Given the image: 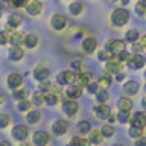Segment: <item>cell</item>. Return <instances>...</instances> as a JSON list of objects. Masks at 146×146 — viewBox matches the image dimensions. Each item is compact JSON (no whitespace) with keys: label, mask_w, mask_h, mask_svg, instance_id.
I'll list each match as a JSON object with an SVG mask.
<instances>
[{"label":"cell","mask_w":146,"mask_h":146,"mask_svg":"<svg viewBox=\"0 0 146 146\" xmlns=\"http://www.w3.org/2000/svg\"><path fill=\"white\" fill-rule=\"evenodd\" d=\"M135 146H146V139H145V137H140V139H137Z\"/></svg>","instance_id":"46"},{"label":"cell","mask_w":146,"mask_h":146,"mask_svg":"<svg viewBox=\"0 0 146 146\" xmlns=\"http://www.w3.org/2000/svg\"><path fill=\"white\" fill-rule=\"evenodd\" d=\"M44 102L50 105V107H53V105L58 104V96L56 94H46L44 96Z\"/></svg>","instance_id":"30"},{"label":"cell","mask_w":146,"mask_h":146,"mask_svg":"<svg viewBox=\"0 0 146 146\" xmlns=\"http://www.w3.org/2000/svg\"><path fill=\"white\" fill-rule=\"evenodd\" d=\"M114 146H122V145H114Z\"/></svg>","instance_id":"58"},{"label":"cell","mask_w":146,"mask_h":146,"mask_svg":"<svg viewBox=\"0 0 146 146\" xmlns=\"http://www.w3.org/2000/svg\"><path fill=\"white\" fill-rule=\"evenodd\" d=\"M100 134H102V137H113L114 135V129L113 126L110 125H104L102 129H100Z\"/></svg>","instance_id":"31"},{"label":"cell","mask_w":146,"mask_h":146,"mask_svg":"<svg viewBox=\"0 0 146 146\" xmlns=\"http://www.w3.org/2000/svg\"><path fill=\"white\" fill-rule=\"evenodd\" d=\"M129 137L132 139H140V137H143V129H140V128H129Z\"/></svg>","instance_id":"32"},{"label":"cell","mask_w":146,"mask_h":146,"mask_svg":"<svg viewBox=\"0 0 146 146\" xmlns=\"http://www.w3.org/2000/svg\"><path fill=\"white\" fill-rule=\"evenodd\" d=\"M27 96V91L26 90H15L14 91V98L18 99V100H23Z\"/></svg>","instance_id":"37"},{"label":"cell","mask_w":146,"mask_h":146,"mask_svg":"<svg viewBox=\"0 0 146 146\" xmlns=\"http://www.w3.org/2000/svg\"><path fill=\"white\" fill-rule=\"evenodd\" d=\"M123 78H125V75H123V73H117V76H116V79L117 81H122Z\"/></svg>","instance_id":"49"},{"label":"cell","mask_w":146,"mask_h":146,"mask_svg":"<svg viewBox=\"0 0 146 146\" xmlns=\"http://www.w3.org/2000/svg\"><path fill=\"white\" fill-rule=\"evenodd\" d=\"M66 94H67V98H70L72 100H75V99H78V98H81L82 88H81L79 85H70V87L67 88Z\"/></svg>","instance_id":"12"},{"label":"cell","mask_w":146,"mask_h":146,"mask_svg":"<svg viewBox=\"0 0 146 146\" xmlns=\"http://www.w3.org/2000/svg\"><path fill=\"white\" fill-rule=\"evenodd\" d=\"M23 43H25V46L26 47H29V49H32V47H35L36 44H38V36L36 35H27V36H25V40H23Z\"/></svg>","instance_id":"21"},{"label":"cell","mask_w":146,"mask_h":146,"mask_svg":"<svg viewBox=\"0 0 146 146\" xmlns=\"http://www.w3.org/2000/svg\"><path fill=\"white\" fill-rule=\"evenodd\" d=\"M0 146H11V143H9V141H0Z\"/></svg>","instance_id":"51"},{"label":"cell","mask_w":146,"mask_h":146,"mask_svg":"<svg viewBox=\"0 0 146 146\" xmlns=\"http://www.w3.org/2000/svg\"><path fill=\"white\" fill-rule=\"evenodd\" d=\"M137 12H139V15H143V14H145V6L137 5Z\"/></svg>","instance_id":"47"},{"label":"cell","mask_w":146,"mask_h":146,"mask_svg":"<svg viewBox=\"0 0 146 146\" xmlns=\"http://www.w3.org/2000/svg\"><path fill=\"white\" fill-rule=\"evenodd\" d=\"M23 40H25V36L21 34H12L9 36V41H11V44H14L15 47H20V44H23Z\"/></svg>","instance_id":"25"},{"label":"cell","mask_w":146,"mask_h":146,"mask_svg":"<svg viewBox=\"0 0 146 146\" xmlns=\"http://www.w3.org/2000/svg\"><path fill=\"white\" fill-rule=\"evenodd\" d=\"M107 68L111 73H120V62L117 61L116 58H108V64H107Z\"/></svg>","instance_id":"16"},{"label":"cell","mask_w":146,"mask_h":146,"mask_svg":"<svg viewBox=\"0 0 146 146\" xmlns=\"http://www.w3.org/2000/svg\"><path fill=\"white\" fill-rule=\"evenodd\" d=\"M32 140H34V145H36V146H46L49 143V134L44 131H38L34 134Z\"/></svg>","instance_id":"6"},{"label":"cell","mask_w":146,"mask_h":146,"mask_svg":"<svg viewBox=\"0 0 146 146\" xmlns=\"http://www.w3.org/2000/svg\"><path fill=\"white\" fill-rule=\"evenodd\" d=\"M17 108H18V111H27V110L31 108V102H29V100H26V99H23V100L18 102Z\"/></svg>","instance_id":"34"},{"label":"cell","mask_w":146,"mask_h":146,"mask_svg":"<svg viewBox=\"0 0 146 146\" xmlns=\"http://www.w3.org/2000/svg\"><path fill=\"white\" fill-rule=\"evenodd\" d=\"M129 113H125V111H119L117 114V119H119V122L120 123H126V122H129Z\"/></svg>","instance_id":"36"},{"label":"cell","mask_w":146,"mask_h":146,"mask_svg":"<svg viewBox=\"0 0 146 146\" xmlns=\"http://www.w3.org/2000/svg\"><path fill=\"white\" fill-rule=\"evenodd\" d=\"M126 40L129 41V43H135V41L139 40V32L134 31V29H132V31H128V32H126Z\"/></svg>","instance_id":"33"},{"label":"cell","mask_w":146,"mask_h":146,"mask_svg":"<svg viewBox=\"0 0 146 146\" xmlns=\"http://www.w3.org/2000/svg\"><path fill=\"white\" fill-rule=\"evenodd\" d=\"M145 3H146V0H140V3H139V5H141V6H145Z\"/></svg>","instance_id":"53"},{"label":"cell","mask_w":146,"mask_h":146,"mask_svg":"<svg viewBox=\"0 0 146 146\" xmlns=\"http://www.w3.org/2000/svg\"><path fill=\"white\" fill-rule=\"evenodd\" d=\"M110 84H111V78H107V76H104V78H100L99 79V84L98 85H100V87H108Z\"/></svg>","instance_id":"41"},{"label":"cell","mask_w":146,"mask_h":146,"mask_svg":"<svg viewBox=\"0 0 146 146\" xmlns=\"http://www.w3.org/2000/svg\"><path fill=\"white\" fill-rule=\"evenodd\" d=\"M0 17H2V9H0Z\"/></svg>","instance_id":"57"},{"label":"cell","mask_w":146,"mask_h":146,"mask_svg":"<svg viewBox=\"0 0 146 146\" xmlns=\"http://www.w3.org/2000/svg\"><path fill=\"white\" fill-rule=\"evenodd\" d=\"M72 67H73V68H79L81 64H79V62H72Z\"/></svg>","instance_id":"50"},{"label":"cell","mask_w":146,"mask_h":146,"mask_svg":"<svg viewBox=\"0 0 146 146\" xmlns=\"http://www.w3.org/2000/svg\"><path fill=\"white\" fill-rule=\"evenodd\" d=\"M117 107L120 111L129 113V110L132 108V102H131V99H128V98H122V99L117 100Z\"/></svg>","instance_id":"14"},{"label":"cell","mask_w":146,"mask_h":146,"mask_svg":"<svg viewBox=\"0 0 146 146\" xmlns=\"http://www.w3.org/2000/svg\"><path fill=\"white\" fill-rule=\"evenodd\" d=\"M20 146H29V145H27V143H21Z\"/></svg>","instance_id":"56"},{"label":"cell","mask_w":146,"mask_h":146,"mask_svg":"<svg viewBox=\"0 0 146 146\" xmlns=\"http://www.w3.org/2000/svg\"><path fill=\"white\" fill-rule=\"evenodd\" d=\"M41 9H43V6H41L40 2H32V3H29V6H27V12H29L31 15H40Z\"/></svg>","instance_id":"19"},{"label":"cell","mask_w":146,"mask_h":146,"mask_svg":"<svg viewBox=\"0 0 146 146\" xmlns=\"http://www.w3.org/2000/svg\"><path fill=\"white\" fill-rule=\"evenodd\" d=\"M8 41H9L8 35L5 34V32H0V44H6Z\"/></svg>","instance_id":"45"},{"label":"cell","mask_w":146,"mask_h":146,"mask_svg":"<svg viewBox=\"0 0 146 146\" xmlns=\"http://www.w3.org/2000/svg\"><path fill=\"white\" fill-rule=\"evenodd\" d=\"M99 58H100V59H107V55H105L104 52H100V53H99Z\"/></svg>","instance_id":"52"},{"label":"cell","mask_w":146,"mask_h":146,"mask_svg":"<svg viewBox=\"0 0 146 146\" xmlns=\"http://www.w3.org/2000/svg\"><path fill=\"white\" fill-rule=\"evenodd\" d=\"M50 25H52V27H53L55 31H62L64 27H66V25H67V20H66V17H62V15H59V14H56V15L52 17Z\"/></svg>","instance_id":"8"},{"label":"cell","mask_w":146,"mask_h":146,"mask_svg":"<svg viewBox=\"0 0 146 146\" xmlns=\"http://www.w3.org/2000/svg\"><path fill=\"white\" fill-rule=\"evenodd\" d=\"M75 79H78V82H79V87H81V85H88V84H90V75H85V73L78 75Z\"/></svg>","instance_id":"27"},{"label":"cell","mask_w":146,"mask_h":146,"mask_svg":"<svg viewBox=\"0 0 146 146\" xmlns=\"http://www.w3.org/2000/svg\"><path fill=\"white\" fill-rule=\"evenodd\" d=\"M12 137L15 140H26V137H27V128L25 125H17V126H14V129H12Z\"/></svg>","instance_id":"7"},{"label":"cell","mask_w":146,"mask_h":146,"mask_svg":"<svg viewBox=\"0 0 146 146\" xmlns=\"http://www.w3.org/2000/svg\"><path fill=\"white\" fill-rule=\"evenodd\" d=\"M128 2H129V0H122V3H123V5H126Z\"/></svg>","instance_id":"54"},{"label":"cell","mask_w":146,"mask_h":146,"mask_svg":"<svg viewBox=\"0 0 146 146\" xmlns=\"http://www.w3.org/2000/svg\"><path fill=\"white\" fill-rule=\"evenodd\" d=\"M128 20H129V15L125 9H116L111 15V21L114 26H125Z\"/></svg>","instance_id":"1"},{"label":"cell","mask_w":146,"mask_h":146,"mask_svg":"<svg viewBox=\"0 0 146 146\" xmlns=\"http://www.w3.org/2000/svg\"><path fill=\"white\" fill-rule=\"evenodd\" d=\"M102 140H104V137L102 134H100V131H91V134H90V143H94V145H100L102 143Z\"/></svg>","instance_id":"23"},{"label":"cell","mask_w":146,"mask_h":146,"mask_svg":"<svg viewBox=\"0 0 146 146\" xmlns=\"http://www.w3.org/2000/svg\"><path fill=\"white\" fill-rule=\"evenodd\" d=\"M123 90H125L126 94H135L137 91H139V84L134 82V81H129V82H126V84L123 85Z\"/></svg>","instance_id":"18"},{"label":"cell","mask_w":146,"mask_h":146,"mask_svg":"<svg viewBox=\"0 0 146 146\" xmlns=\"http://www.w3.org/2000/svg\"><path fill=\"white\" fill-rule=\"evenodd\" d=\"M141 50H143V43H132V52H134V55H139Z\"/></svg>","instance_id":"39"},{"label":"cell","mask_w":146,"mask_h":146,"mask_svg":"<svg viewBox=\"0 0 146 146\" xmlns=\"http://www.w3.org/2000/svg\"><path fill=\"white\" fill-rule=\"evenodd\" d=\"M2 102H3V96L0 94V104H2Z\"/></svg>","instance_id":"55"},{"label":"cell","mask_w":146,"mask_h":146,"mask_svg":"<svg viewBox=\"0 0 146 146\" xmlns=\"http://www.w3.org/2000/svg\"><path fill=\"white\" fill-rule=\"evenodd\" d=\"M81 146H90V141L85 140V139H82L81 140Z\"/></svg>","instance_id":"48"},{"label":"cell","mask_w":146,"mask_h":146,"mask_svg":"<svg viewBox=\"0 0 146 146\" xmlns=\"http://www.w3.org/2000/svg\"><path fill=\"white\" fill-rule=\"evenodd\" d=\"M52 131H53V134H56V135L66 134V131H67V123L64 122V120H56V122H53Z\"/></svg>","instance_id":"11"},{"label":"cell","mask_w":146,"mask_h":146,"mask_svg":"<svg viewBox=\"0 0 146 146\" xmlns=\"http://www.w3.org/2000/svg\"><path fill=\"white\" fill-rule=\"evenodd\" d=\"M81 137H73L70 140V146H81Z\"/></svg>","instance_id":"44"},{"label":"cell","mask_w":146,"mask_h":146,"mask_svg":"<svg viewBox=\"0 0 146 146\" xmlns=\"http://www.w3.org/2000/svg\"><path fill=\"white\" fill-rule=\"evenodd\" d=\"M20 85H21V76H20V75L12 73V75L8 76V87H9L11 90H17Z\"/></svg>","instance_id":"10"},{"label":"cell","mask_w":146,"mask_h":146,"mask_svg":"<svg viewBox=\"0 0 146 146\" xmlns=\"http://www.w3.org/2000/svg\"><path fill=\"white\" fill-rule=\"evenodd\" d=\"M43 102H44V96L41 94V93H34V98H32V104L38 107V105H41Z\"/></svg>","instance_id":"35"},{"label":"cell","mask_w":146,"mask_h":146,"mask_svg":"<svg viewBox=\"0 0 146 146\" xmlns=\"http://www.w3.org/2000/svg\"><path fill=\"white\" fill-rule=\"evenodd\" d=\"M107 50L113 55H117V53H120L122 50H125V44H123V41H120V40L108 41L107 43Z\"/></svg>","instance_id":"3"},{"label":"cell","mask_w":146,"mask_h":146,"mask_svg":"<svg viewBox=\"0 0 146 146\" xmlns=\"http://www.w3.org/2000/svg\"><path fill=\"white\" fill-rule=\"evenodd\" d=\"M9 125V116L8 114H0V128H6Z\"/></svg>","instance_id":"38"},{"label":"cell","mask_w":146,"mask_h":146,"mask_svg":"<svg viewBox=\"0 0 146 146\" xmlns=\"http://www.w3.org/2000/svg\"><path fill=\"white\" fill-rule=\"evenodd\" d=\"M50 87H52V84H50V82H47V81H41V84H40V93L49 91Z\"/></svg>","instance_id":"40"},{"label":"cell","mask_w":146,"mask_h":146,"mask_svg":"<svg viewBox=\"0 0 146 146\" xmlns=\"http://www.w3.org/2000/svg\"><path fill=\"white\" fill-rule=\"evenodd\" d=\"M82 9H84V6H82L79 2H75V3L70 5V11H72L73 15H79V14L82 12Z\"/></svg>","instance_id":"28"},{"label":"cell","mask_w":146,"mask_h":146,"mask_svg":"<svg viewBox=\"0 0 146 146\" xmlns=\"http://www.w3.org/2000/svg\"><path fill=\"white\" fill-rule=\"evenodd\" d=\"M87 90H88V93H96V91L99 90V85L94 84V82H90V84L87 85Z\"/></svg>","instance_id":"42"},{"label":"cell","mask_w":146,"mask_h":146,"mask_svg":"<svg viewBox=\"0 0 146 146\" xmlns=\"http://www.w3.org/2000/svg\"><path fill=\"white\" fill-rule=\"evenodd\" d=\"M94 94H96V99H98V102H100V104H104L105 100L108 99V93H107V90H98Z\"/></svg>","instance_id":"29"},{"label":"cell","mask_w":146,"mask_h":146,"mask_svg":"<svg viewBox=\"0 0 146 146\" xmlns=\"http://www.w3.org/2000/svg\"><path fill=\"white\" fill-rule=\"evenodd\" d=\"M82 47H84L85 52H93V50L96 49V40L93 38V36L85 38L84 41H82Z\"/></svg>","instance_id":"17"},{"label":"cell","mask_w":146,"mask_h":146,"mask_svg":"<svg viewBox=\"0 0 146 146\" xmlns=\"http://www.w3.org/2000/svg\"><path fill=\"white\" fill-rule=\"evenodd\" d=\"M34 78L38 81H46L49 78V70L46 67H36L34 70Z\"/></svg>","instance_id":"13"},{"label":"cell","mask_w":146,"mask_h":146,"mask_svg":"<svg viewBox=\"0 0 146 146\" xmlns=\"http://www.w3.org/2000/svg\"><path fill=\"white\" fill-rule=\"evenodd\" d=\"M129 122H131L132 128H140V129H143V126L146 125V117H145L143 113H135L132 117H129Z\"/></svg>","instance_id":"5"},{"label":"cell","mask_w":146,"mask_h":146,"mask_svg":"<svg viewBox=\"0 0 146 146\" xmlns=\"http://www.w3.org/2000/svg\"><path fill=\"white\" fill-rule=\"evenodd\" d=\"M62 110H64V113H66L67 116L73 117L78 113V104L75 102V100H72V99H67V100L62 102Z\"/></svg>","instance_id":"4"},{"label":"cell","mask_w":146,"mask_h":146,"mask_svg":"<svg viewBox=\"0 0 146 146\" xmlns=\"http://www.w3.org/2000/svg\"><path fill=\"white\" fill-rule=\"evenodd\" d=\"M20 23H21V18L20 15H17V14H14V15L9 17V20H8V29H15V27L20 26Z\"/></svg>","instance_id":"20"},{"label":"cell","mask_w":146,"mask_h":146,"mask_svg":"<svg viewBox=\"0 0 146 146\" xmlns=\"http://www.w3.org/2000/svg\"><path fill=\"white\" fill-rule=\"evenodd\" d=\"M96 116H98L99 119H108L110 116H111V111H110V108L107 107V105L100 104L98 108H96Z\"/></svg>","instance_id":"15"},{"label":"cell","mask_w":146,"mask_h":146,"mask_svg":"<svg viewBox=\"0 0 146 146\" xmlns=\"http://www.w3.org/2000/svg\"><path fill=\"white\" fill-rule=\"evenodd\" d=\"M12 2V5L15 8H21V6H25V5L27 3V0H11Z\"/></svg>","instance_id":"43"},{"label":"cell","mask_w":146,"mask_h":146,"mask_svg":"<svg viewBox=\"0 0 146 146\" xmlns=\"http://www.w3.org/2000/svg\"><path fill=\"white\" fill-rule=\"evenodd\" d=\"M75 72H72V70H67V72H62V73H59L58 78H56V81H58V84L59 85H66V84H72L73 81H75Z\"/></svg>","instance_id":"2"},{"label":"cell","mask_w":146,"mask_h":146,"mask_svg":"<svg viewBox=\"0 0 146 146\" xmlns=\"http://www.w3.org/2000/svg\"><path fill=\"white\" fill-rule=\"evenodd\" d=\"M9 58L12 59V61H20L23 58V49L20 47H14L9 50Z\"/></svg>","instance_id":"22"},{"label":"cell","mask_w":146,"mask_h":146,"mask_svg":"<svg viewBox=\"0 0 146 146\" xmlns=\"http://www.w3.org/2000/svg\"><path fill=\"white\" fill-rule=\"evenodd\" d=\"M90 129H91V126H90L88 122L81 120L79 123H78V131H79L81 134H87V132H90Z\"/></svg>","instance_id":"26"},{"label":"cell","mask_w":146,"mask_h":146,"mask_svg":"<svg viewBox=\"0 0 146 146\" xmlns=\"http://www.w3.org/2000/svg\"><path fill=\"white\" fill-rule=\"evenodd\" d=\"M26 120L29 123H36L40 120V111L38 110H32V111H29L27 116H26Z\"/></svg>","instance_id":"24"},{"label":"cell","mask_w":146,"mask_h":146,"mask_svg":"<svg viewBox=\"0 0 146 146\" xmlns=\"http://www.w3.org/2000/svg\"><path fill=\"white\" fill-rule=\"evenodd\" d=\"M128 64H129L131 68H141L145 66V58L141 55H132V56H128Z\"/></svg>","instance_id":"9"}]
</instances>
